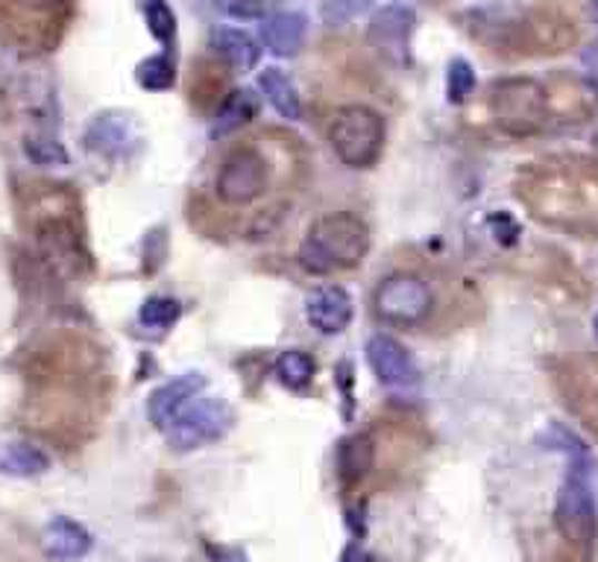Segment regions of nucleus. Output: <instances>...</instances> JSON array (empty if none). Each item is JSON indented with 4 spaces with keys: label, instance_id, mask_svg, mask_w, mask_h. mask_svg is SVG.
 <instances>
[{
    "label": "nucleus",
    "instance_id": "nucleus-21",
    "mask_svg": "<svg viewBox=\"0 0 598 562\" xmlns=\"http://www.w3.org/2000/svg\"><path fill=\"white\" fill-rule=\"evenodd\" d=\"M315 358L302 349H288V352L279 354L276 361V372H279V381L291 390H302V387L311 384L315 378Z\"/></svg>",
    "mask_w": 598,
    "mask_h": 562
},
{
    "label": "nucleus",
    "instance_id": "nucleus-11",
    "mask_svg": "<svg viewBox=\"0 0 598 562\" xmlns=\"http://www.w3.org/2000/svg\"><path fill=\"white\" fill-rule=\"evenodd\" d=\"M367 361H370L372 372L381 384L390 390H405V387L417 384V363H413L411 352L405 349L399 340L388 338V334H376L367 343Z\"/></svg>",
    "mask_w": 598,
    "mask_h": 562
},
{
    "label": "nucleus",
    "instance_id": "nucleus-34",
    "mask_svg": "<svg viewBox=\"0 0 598 562\" xmlns=\"http://www.w3.org/2000/svg\"><path fill=\"white\" fill-rule=\"evenodd\" d=\"M592 331H596V340H598V313H596V322H592Z\"/></svg>",
    "mask_w": 598,
    "mask_h": 562
},
{
    "label": "nucleus",
    "instance_id": "nucleus-19",
    "mask_svg": "<svg viewBox=\"0 0 598 562\" xmlns=\"http://www.w3.org/2000/svg\"><path fill=\"white\" fill-rule=\"evenodd\" d=\"M372 458H376V449H372V440L367 434H356L340 442L338 451L340 481L349 483V486L358 481H365L372 469Z\"/></svg>",
    "mask_w": 598,
    "mask_h": 562
},
{
    "label": "nucleus",
    "instance_id": "nucleus-33",
    "mask_svg": "<svg viewBox=\"0 0 598 562\" xmlns=\"http://www.w3.org/2000/svg\"><path fill=\"white\" fill-rule=\"evenodd\" d=\"M590 16L598 21V0H590Z\"/></svg>",
    "mask_w": 598,
    "mask_h": 562
},
{
    "label": "nucleus",
    "instance_id": "nucleus-1",
    "mask_svg": "<svg viewBox=\"0 0 598 562\" xmlns=\"http://www.w3.org/2000/svg\"><path fill=\"white\" fill-rule=\"evenodd\" d=\"M537 220L566 232L598 234V168L592 161H549L519 182Z\"/></svg>",
    "mask_w": 598,
    "mask_h": 562
},
{
    "label": "nucleus",
    "instance_id": "nucleus-28",
    "mask_svg": "<svg viewBox=\"0 0 598 562\" xmlns=\"http://www.w3.org/2000/svg\"><path fill=\"white\" fill-rule=\"evenodd\" d=\"M372 9V0H323L320 7V18L329 27H340L356 21V18L367 16Z\"/></svg>",
    "mask_w": 598,
    "mask_h": 562
},
{
    "label": "nucleus",
    "instance_id": "nucleus-24",
    "mask_svg": "<svg viewBox=\"0 0 598 562\" xmlns=\"http://www.w3.org/2000/svg\"><path fill=\"white\" fill-rule=\"evenodd\" d=\"M24 155L39 168H66L68 164V150L50 136H27Z\"/></svg>",
    "mask_w": 598,
    "mask_h": 562
},
{
    "label": "nucleus",
    "instance_id": "nucleus-4",
    "mask_svg": "<svg viewBox=\"0 0 598 562\" xmlns=\"http://www.w3.org/2000/svg\"><path fill=\"white\" fill-rule=\"evenodd\" d=\"M41 188L44 191H36L33 200H30L39 247L59 267L77 270L86 261V252H82V232L77 220H73V209L66 205L68 193L50 191L53 185Z\"/></svg>",
    "mask_w": 598,
    "mask_h": 562
},
{
    "label": "nucleus",
    "instance_id": "nucleus-31",
    "mask_svg": "<svg viewBox=\"0 0 598 562\" xmlns=\"http://www.w3.org/2000/svg\"><path fill=\"white\" fill-rule=\"evenodd\" d=\"M490 225H494L496 238H499L501 243H517V234H519L517 220L508 218V214H496V218L490 220Z\"/></svg>",
    "mask_w": 598,
    "mask_h": 562
},
{
    "label": "nucleus",
    "instance_id": "nucleus-2",
    "mask_svg": "<svg viewBox=\"0 0 598 562\" xmlns=\"http://www.w3.org/2000/svg\"><path fill=\"white\" fill-rule=\"evenodd\" d=\"M370 252V229L358 214L335 211L308 229L299 247V267L311 275H332L356 270Z\"/></svg>",
    "mask_w": 598,
    "mask_h": 562
},
{
    "label": "nucleus",
    "instance_id": "nucleus-23",
    "mask_svg": "<svg viewBox=\"0 0 598 562\" xmlns=\"http://www.w3.org/2000/svg\"><path fill=\"white\" fill-rule=\"evenodd\" d=\"M144 21H147V30L153 32V39L170 53L173 39H177V18H173V9H170L165 0H147Z\"/></svg>",
    "mask_w": 598,
    "mask_h": 562
},
{
    "label": "nucleus",
    "instance_id": "nucleus-18",
    "mask_svg": "<svg viewBox=\"0 0 598 562\" xmlns=\"http://www.w3.org/2000/svg\"><path fill=\"white\" fill-rule=\"evenodd\" d=\"M50 469L48 451L33 442H9L0 449V472L12 478H36Z\"/></svg>",
    "mask_w": 598,
    "mask_h": 562
},
{
    "label": "nucleus",
    "instance_id": "nucleus-22",
    "mask_svg": "<svg viewBox=\"0 0 598 562\" xmlns=\"http://www.w3.org/2000/svg\"><path fill=\"white\" fill-rule=\"evenodd\" d=\"M136 80L141 89L147 91H168L177 82V64L170 59V53H156V57L144 59L136 68Z\"/></svg>",
    "mask_w": 598,
    "mask_h": 562
},
{
    "label": "nucleus",
    "instance_id": "nucleus-29",
    "mask_svg": "<svg viewBox=\"0 0 598 562\" xmlns=\"http://www.w3.org/2000/svg\"><path fill=\"white\" fill-rule=\"evenodd\" d=\"M218 12L238 21H259L265 18V0H211Z\"/></svg>",
    "mask_w": 598,
    "mask_h": 562
},
{
    "label": "nucleus",
    "instance_id": "nucleus-8",
    "mask_svg": "<svg viewBox=\"0 0 598 562\" xmlns=\"http://www.w3.org/2000/svg\"><path fill=\"white\" fill-rule=\"evenodd\" d=\"M270 182H273L270 159L259 147L238 144L229 150L218 170V197L232 209H243L261 200L270 191Z\"/></svg>",
    "mask_w": 598,
    "mask_h": 562
},
{
    "label": "nucleus",
    "instance_id": "nucleus-7",
    "mask_svg": "<svg viewBox=\"0 0 598 562\" xmlns=\"http://www.w3.org/2000/svg\"><path fill=\"white\" fill-rule=\"evenodd\" d=\"M372 313L390 329H417L435 313V290L417 273L385 275L372 290Z\"/></svg>",
    "mask_w": 598,
    "mask_h": 562
},
{
    "label": "nucleus",
    "instance_id": "nucleus-26",
    "mask_svg": "<svg viewBox=\"0 0 598 562\" xmlns=\"http://www.w3.org/2000/svg\"><path fill=\"white\" fill-rule=\"evenodd\" d=\"M476 91V68L469 59H452L446 68V94L452 103H464Z\"/></svg>",
    "mask_w": 598,
    "mask_h": 562
},
{
    "label": "nucleus",
    "instance_id": "nucleus-16",
    "mask_svg": "<svg viewBox=\"0 0 598 562\" xmlns=\"http://www.w3.org/2000/svg\"><path fill=\"white\" fill-rule=\"evenodd\" d=\"M211 48L235 71H252L261 59L259 41L252 39L247 30H238V27L229 24L211 32Z\"/></svg>",
    "mask_w": 598,
    "mask_h": 562
},
{
    "label": "nucleus",
    "instance_id": "nucleus-13",
    "mask_svg": "<svg viewBox=\"0 0 598 562\" xmlns=\"http://www.w3.org/2000/svg\"><path fill=\"white\" fill-rule=\"evenodd\" d=\"M306 317L317 331L338 334L352 320V299H349L347 290L323 284V288L311 290V297L306 299Z\"/></svg>",
    "mask_w": 598,
    "mask_h": 562
},
{
    "label": "nucleus",
    "instance_id": "nucleus-32",
    "mask_svg": "<svg viewBox=\"0 0 598 562\" xmlns=\"http://www.w3.org/2000/svg\"><path fill=\"white\" fill-rule=\"evenodd\" d=\"M581 62L587 64V68H590V71H596V73H598V41H592L590 48H584Z\"/></svg>",
    "mask_w": 598,
    "mask_h": 562
},
{
    "label": "nucleus",
    "instance_id": "nucleus-20",
    "mask_svg": "<svg viewBox=\"0 0 598 562\" xmlns=\"http://www.w3.org/2000/svg\"><path fill=\"white\" fill-rule=\"evenodd\" d=\"M259 114V94L250 89H238L232 94L223 97L218 114H215V132L218 136H227L235 129L247 127Z\"/></svg>",
    "mask_w": 598,
    "mask_h": 562
},
{
    "label": "nucleus",
    "instance_id": "nucleus-3",
    "mask_svg": "<svg viewBox=\"0 0 598 562\" xmlns=\"http://www.w3.org/2000/svg\"><path fill=\"white\" fill-rule=\"evenodd\" d=\"M490 112L505 136L531 138L549 123V94L531 77H505L490 89Z\"/></svg>",
    "mask_w": 598,
    "mask_h": 562
},
{
    "label": "nucleus",
    "instance_id": "nucleus-27",
    "mask_svg": "<svg viewBox=\"0 0 598 562\" xmlns=\"http://www.w3.org/2000/svg\"><path fill=\"white\" fill-rule=\"evenodd\" d=\"M138 320L147 329H170L179 320V302L170 297H150L138 311Z\"/></svg>",
    "mask_w": 598,
    "mask_h": 562
},
{
    "label": "nucleus",
    "instance_id": "nucleus-10",
    "mask_svg": "<svg viewBox=\"0 0 598 562\" xmlns=\"http://www.w3.org/2000/svg\"><path fill=\"white\" fill-rule=\"evenodd\" d=\"M417 27V18L402 3H390L372 12L370 27H367V39L379 57L388 59L390 64H405L411 57V36Z\"/></svg>",
    "mask_w": 598,
    "mask_h": 562
},
{
    "label": "nucleus",
    "instance_id": "nucleus-15",
    "mask_svg": "<svg viewBox=\"0 0 598 562\" xmlns=\"http://www.w3.org/2000/svg\"><path fill=\"white\" fill-rule=\"evenodd\" d=\"M308 36V18L299 12H276L261 24V41L273 57H293Z\"/></svg>",
    "mask_w": 598,
    "mask_h": 562
},
{
    "label": "nucleus",
    "instance_id": "nucleus-5",
    "mask_svg": "<svg viewBox=\"0 0 598 562\" xmlns=\"http://www.w3.org/2000/svg\"><path fill=\"white\" fill-rule=\"evenodd\" d=\"M385 136V118L370 106H347L329 123V147L340 164L352 170H367L379 161Z\"/></svg>",
    "mask_w": 598,
    "mask_h": 562
},
{
    "label": "nucleus",
    "instance_id": "nucleus-35",
    "mask_svg": "<svg viewBox=\"0 0 598 562\" xmlns=\"http://www.w3.org/2000/svg\"><path fill=\"white\" fill-rule=\"evenodd\" d=\"M592 89H596V94H598V73H596V80H592Z\"/></svg>",
    "mask_w": 598,
    "mask_h": 562
},
{
    "label": "nucleus",
    "instance_id": "nucleus-12",
    "mask_svg": "<svg viewBox=\"0 0 598 562\" xmlns=\"http://www.w3.org/2000/svg\"><path fill=\"white\" fill-rule=\"evenodd\" d=\"M200 393H206V375L202 372H186V375L173 378L165 387H159L153 395H150V404H147V413H150V422H153L159 431H168L170 422L179 417V410L186 408L191 399H197Z\"/></svg>",
    "mask_w": 598,
    "mask_h": 562
},
{
    "label": "nucleus",
    "instance_id": "nucleus-14",
    "mask_svg": "<svg viewBox=\"0 0 598 562\" xmlns=\"http://www.w3.org/2000/svg\"><path fill=\"white\" fill-rule=\"evenodd\" d=\"M41 548L50 560L59 562H73L82 560V556L91 551V533L77 524L73 519L59 515L53 522L44 528V536H41Z\"/></svg>",
    "mask_w": 598,
    "mask_h": 562
},
{
    "label": "nucleus",
    "instance_id": "nucleus-9",
    "mask_svg": "<svg viewBox=\"0 0 598 562\" xmlns=\"http://www.w3.org/2000/svg\"><path fill=\"white\" fill-rule=\"evenodd\" d=\"M229 428V410L215 395H197L186 408L179 410V417L170 422L165 431L173 451H195L206 442H215L223 436Z\"/></svg>",
    "mask_w": 598,
    "mask_h": 562
},
{
    "label": "nucleus",
    "instance_id": "nucleus-17",
    "mask_svg": "<svg viewBox=\"0 0 598 562\" xmlns=\"http://www.w3.org/2000/svg\"><path fill=\"white\" fill-rule=\"evenodd\" d=\"M259 89L267 103L273 106L285 121H299L302 118V103H299V94L293 89V82L288 80V73L279 71V68H265L259 73Z\"/></svg>",
    "mask_w": 598,
    "mask_h": 562
},
{
    "label": "nucleus",
    "instance_id": "nucleus-30",
    "mask_svg": "<svg viewBox=\"0 0 598 562\" xmlns=\"http://www.w3.org/2000/svg\"><path fill=\"white\" fill-rule=\"evenodd\" d=\"M202 551L209 554L211 562H247V554L241 548L220 545V542H202Z\"/></svg>",
    "mask_w": 598,
    "mask_h": 562
},
{
    "label": "nucleus",
    "instance_id": "nucleus-6",
    "mask_svg": "<svg viewBox=\"0 0 598 562\" xmlns=\"http://www.w3.org/2000/svg\"><path fill=\"white\" fill-rule=\"evenodd\" d=\"M555 528L578 551H590L596 542L598 506L584 458L575 460V466L560 483L558 501H555Z\"/></svg>",
    "mask_w": 598,
    "mask_h": 562
},
{
    "label": "nucleus",
    "instance_id": "nucleus-25",
    "mask_svg": "<svg viewBox=\"0 0 598 562\" xmlns=\"http://www.w3.org/2000/svg\"><path fill=\"white\" fill-rule=\"evenodd\" d=\"M123 138H127V129H123V123L114 114H100L98 121L86 129V147L103 150V153H112Z\"/></svg>",
    "mask_w": 598,
    "mask_h": 562
}]
</instances>
